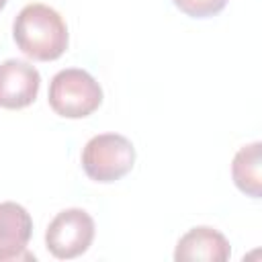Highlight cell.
<instances>
[{
  "label": "cell",
  "instance_id": "obj_1",
  "mask_svg": "<svg viewBox=\"0 0 262 262\" xmlns=\"http://www.w3.org/2000/svg\"><path fill=\"white\" fill-rule=\"evenodd\" d=\"M12 37L16 47L31 59L53 61L68 49V27L61 14L41 2L27 4L14 18Z\"/></svg>",
  "mask_w": 262,
  "mask_h": 262
},
{
  "label": "cell",
  "instance_id": "obj_2",
  "mask_svg": "<svg viewBox=\"0 0 262 262\" xmlns=\"http://www.w3.org/2000/svg\"><path fill=\"white\" fill-rule=\"evenodd\" d=\"M47 98L55 115L66 119H84L100 106L102 88L86 70L68 68L51 78Z\"/></svg>",
  "mask_w": 262,
  "mask_h": 262
},
{
  "label": "cell",
  "instance_id": "obj_3",
  "mask_svg": "<svg viewBox=\"0 0 262 262\" xmlns=\"http://www.w3.org/2000/svg\"><path fill=\"white\" fill-rule=\"evenodd\" d=\"M135 164L133 143L119 133H100L82 149V168L94 182H115L131 172Z\"/></svg>",
  "mask_w": 262,
  "mask_h": 262
},
{
  "label": "cell",
  "instance_id": "obj_4",
  "mask_svg": "<svg viewBox=\"0 0 262 262\" xmlns=\"http://www.w3.org/2000/svg\"><path fill=\"white\" fill-rule=\"evenodd\" d=\"M94 239V219L78 207L59 211L47 231L45 246L59 260H72L82 256Z\"/></svg>",
  "mask_w": 262,
  "mask_h": 262
},
{
  "label": "cell",
  "instance_id": "obj_5",
  "mask_svg": "<svg viewBox=\"0 0 262 262\" xmlns=\"http://www.w3.org/2000/svg\"><path fill=\"white\" fill-rule=\"evenodd\" d=\"M41 86L37 68L20 59H6L0 63V106L25 108L35 102Z\"/></svg>",
  "mask_w": 262,
  "mask_h": 262
},
{
  "label": "cell",
  "instance_id": "obj_6",
  "mask_svg": "<svg viewBox=\"0 0 262 262\" xmlns=\"http://www.w3.org/2000/svg\"><path fill=\"white\" fill-rule=\"evenodd\" d=\"M33 233L29 211L12 201L0 203V262L33 258L27 252Z\"/></svg>",
  "mask_w": 262,
  "mask_h": 262
},
{
  "label": "cell",
  "instance_id": "obj_7",
  "mask_svg": "<svg viewBox=\"0 0 262 262\" xmlns=\"http://www.w3.org/2000/svg\"><path fill=\"white\" fill-rule=\"evenodd\" d=\"M231 256V246L227 237L207 225L188 229L176 244L174 260L176 262H192V260H207V262H225Z\"/></svg>",
  "mask_w": 262,
  "mask_h": 262
},
{
  "label": "cell",
  "instance_id": "obj_8",
  "mask_svg": "<svg viewBox=\"0 0 262 262\" xmlns=\"http://www.w3.org/2000/svg\"><path fill=\"white\" fill-rule=\"evenodd\" d=\"M231 176L235 186L248 196L262 194V143L254 141L237 149L231 162Z\"/></svg>",
  "mask_w": 262,
  "mask_h": 262
},
{
  "label": "cell",
  "instance_id": "obj_9",
  "mask_svg": "<svg viewBox=\"0 0 262 262\" xmlns=\"http://www.w3.org/2000/svg\"><path fill=\"white\" fill-rule=\"evenodd\" d=\"M174 6L192 18H207L219 14L229 0H172Z\"/></svg>",
  "mask_w": 262,
  "mask_h": 262
},
{
  "label": "cell",
  "instance_id": "obj_10",
  "mask_svg": "<svg viewBox=\"0 0 262 262\" xmlns=\"http://www.w3.org/2000/svg\"><path fill=\"white\" fill-rule=\"evenodd\" d=\"M6 2H8V0H0V10H2L4 6H6Z\"/></svg>",
  "mask_w": 262,
  "mask_h": 262
}]
</instances>
